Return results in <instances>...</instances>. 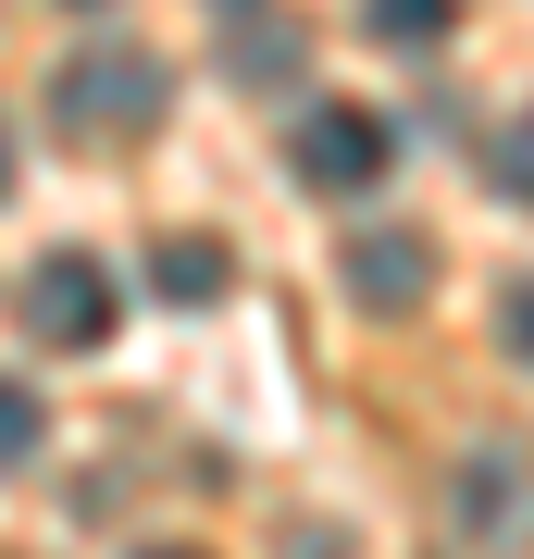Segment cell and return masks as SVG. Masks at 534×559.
Segmentation results:
<instances>
[{
  "label": "cell",
  "mask_w": 534,
  "mask_h": 559,
  "mask_svg": "<svg viewBox=\"0 0 534 559\" xmlns=\"http://www.w3.org/2000/svg\"><path fill=\"white\" fill-rule=\"evenodd\" d=\"M162 100H175V62L162 50H87V62H62V87H50L62 138H150Z\"/></svg>",
  "instance_id": "6da1fadb"
},
{
  "label": "cell",
  "mask_w": 534,
  "mask_h": 559,
  "mask_svg": "<svg viewBox=\"0 0 534 559\" xmlns=\"http://www.w3.org/2000/svg\"><path fill=\"white\" fill-rule=\"evenodd\" d=\"M448 535H460V559H522L534 547V460L522 448H460L448 460Z\"/></svg>",
  "instance_id": "7a4b0ae2"
},
{
  "label": "cell",
  "mask_w": 534,
  "mask_h": 559,
  "mask_svg": "<svg viewBox=\"0 0 534 559\" xmlns=\"http://www.w3.org/2000/svg\"><path fill=\"white\" fill-rule=\"evenodd\" d=\"M385 162H397V124H385L373 100H323V112H298V138H286V175L323 187V200L385 187Z\"/></svg>",
  "instance_id": "3957f363"
},
{
  "label": "cell",
  "mask_w": 534,
  "mask_h": 559,
  "mask_svg": "<svg viewBox=\"0 0 534 559\" xmlns=\"http://www.w3.org/2000/svg\"><path fill=\"white\" fill-rule=\"evenodd\" d=\"M124 323V286H112V261H87V249H50V261H25V336L38 348H99Z\"/></svg>",
  "instance_id": "277c9868"
},
{
  "label": "cell",
  "mask_w": 534,
  "mask_h": 559,
  "mask_svg": "<svg viewBox=\"0 0 534 559\" xmlns=\"http://www.w3.org/2000/svg\"><path fill=\"white\" fill-rule=\"evenodd\" d=\"M423 286H436V249H423L411 224H397V237H385V224L348 237V299H360V311H411Z\"/></svg>",
  "instance_id": "5b68a950"
},
{
  "label": "cell",
  "mask_w": 534,
  "mask_h": 559,
  "mask_svg": "<svg viewBox=\"0 0 534 559\" xmlns=\"http://www.w3.org/2000/svg\"><path fill=\"white\" fill-rule=\"evenodd\" d=\"M150 286H162L175 311L224 299V249H212V237H162V249H150Z\"/></svg>",
  "instance_id": "8992f818"
},
{
  "label": "cell",
  "mask_w": 534,
  "mask_h": 559,
  "mask_svg": "<svg viewBox=\"0 0 534 559\" xmlns=\"http://www.w3.org/2000/svg\"><path fill=\"white\" fill-rule=\"evenodd\" d=\"M448 13H460V0H360V25H373L385 50H436Z\"/></svg>",
  "instance_id": "52a82bcc"
},
{
  "label": "cell",
  "mask_w": 534,
  "mask_h": 559,
  "mask_svg": "<svg viewBox=\"0 0 534 559\" xmlns=\"http://www.w3.org/2000/svg\"><path fill=\"white\" fill-rule=\"evenodd\" d=\"M38 448H50V411H38V385H25V373H0V473H25Z\"/></svg>",
  "instance_id": "ba28073f"
},
{
  "label": "cell",
  "mask_w": 534,
  "mask_h": 559,
  "mask_svg": "<svg viewBox=\"0 0 534 559\" xmlns=\"http://www.w3.org/2000/svg\"><path fill=\"white\" fill-rule=\"evenodd\" d=\"M485 187L534 212V112H510V124H497V150H485Z\"/></svg>",
  "instance_id": "9c48e42d"
},
{
  "label": "cell",
  "mask_w": 534,
  "mask_h": 559,
  "mask_svg": "<svg viewBox=\"0 0 534 559\" xmlns=\"http://www.w3.org/2000/svg\"><path fill=\"white\" fill-rule=\"evenodd\" d=\"M497 348H510V360H534V274H510V286H497Z\"/></svg>",
  "instance_id": "30bf717a"
},
{
  "label": "cell",
  "mask_w": 534,
  "mask_h": 559,
  "mask_svg": "<svg viewBox=\"0 0 534 559\" xmlns=\"http://www.w3.org/2000/svg\"><path fill=\"white\" fill-rule=\"evenodd\" d=\"M0 200H13V124H0Z\"/></svg>",
  "instance_id": "8fae6325"
},
{
  "label": "cell",
  "mask_w": 534,
  "mask_h": 559,
  "mask_svg": "<svg viewBox=\"0 0 534 559\" xmlns=\"http://www.w3.org/2000/svg\"><path fill=\"white\" fill-rule=\"evenodd\" d=\"M138 559H199V547H138Z\"/></svg>",
  "instance_id": "7c38bea8"
}]
</instances>
